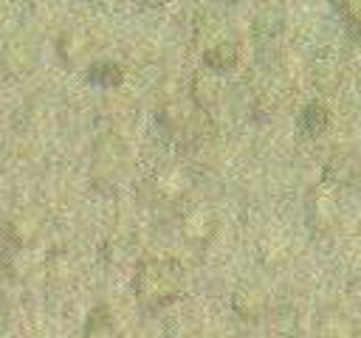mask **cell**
Returning <instances> with one entry per match:
<instances>
[{"label":"cell","mask_w":361,"mask_h":338,"mask_svg":"<svg viewBox=\"0 0 361 338\" xmlns=\"http://www.w3.org/2000/svg\"><path fill=\"white\" fill-rule=\"evenodd\" d=\"M183 273L169 259H149L135 273V299L144 310H161L178 299Z\"/></svg>","instance_id":"cell-1"},{"label":"cell","mask_w":361,"mask_h":338,"mask_svg":"<svg viewBox=\"0 0 361 338\" xmlns=\"http://www.w3.org/2000/svg\"><path fill=\"white\" fill-rule=\"evenodd\" d=\"M85 338H121V330L107 307H93L85 321Z\"/></svg>","instance_id":"cell-2"},{"label":"cell","mask_w":361,"mask_h":338,"mask_svg":"<svg viewBox=\"0 0 361 338\" xmlns=\"http://www.w3.org/2000/svg\"><path fill=\"white\" fill-rule=\"evenodd\" d=\"M316 338H358V327L341 313H327L316 324Z\"/></svg>","instance_id":"cell-3"},{"label":"cell","mask_w":361,"mask_h":338,"mask_svg":"<svg viewBox=\"0 0 361 338\" xmlns=\"http://www.w3.org/2000/svg\"><path fill=\"white\" fill-rule=\"evenodd\" d=\"M234 310L240 318H259L262 310H265V301L257 290H240L234 296Z\"/></svg>","instance_id":"cell-4"},{"label":"cell","mask_w":361,"mask_h":338,"mask_svg":"<svg viewBox=\"0 0 361 338\" xmlns=\"http://www.w3.org/2000/svg\"><path fill=\"white\" fill-rule=\"evenodd\" d=\"M305 121L313 127V130H319L322 124H324V110L319 107V104H313V107H307V113H305Z\"/></svg>","instance_id":"cell-5"}]
</instances>
